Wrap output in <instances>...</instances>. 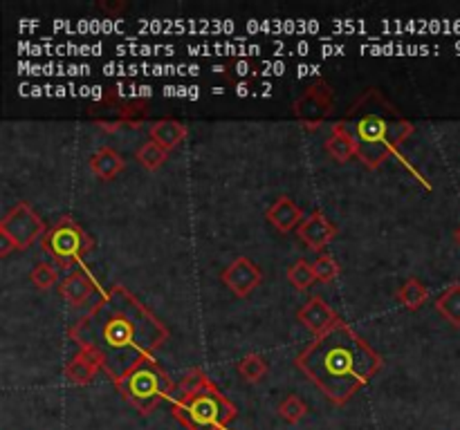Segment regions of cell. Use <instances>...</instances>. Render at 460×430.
Listing matches in <instances>:
<instances>
[{
    "label": "cell",
    "instance_id": "cell-1",
    "mask_svg": "<svg viewBox=\"0 0 460 430\" xmlns=\"http://www.w3.org/2000/svg\"><path fill=\"white\" fill-rule=\"evenodd\" d=\"M70 339L117 381L169 339L162 320L121 285H115L70 327Z\"/></svg>",
    "mask_w": 460,
    "mask_h": 430
},
{
    "label": "cell",
    "instance_id": "cell-2",
    "mask_svg": "<svg viewBox=\"0 0 460 430\" xmlns=\"http://www.w3.org/2000/svg\"><path fill=\"white\" fill-rule=\"evenodd\" d=\"M297 368L335 406H344L378 375L382 357L348 323L339 320L326 335L314 336L313 343L297 357Z\"/></svg>",
    "mask_w": 460,
    "mask_h": 430
},
{
    "label": "cell",
    "instance_id": "cell-3",
    "mask_svg": "<svg viewBox=\"0 0 460 430\" xmlns=\"http://www.w3.org/2000/svg\"><path fill=\"white\" fill-rule=\"evenodd\" d=\"M171 415L187 430H230L238 408L203 370H191L171 397Z\"/></svg>",
    "mask_w": 460,
    "mask_h": 430
},
{
    "label": "cell",
    "instance_id": "cell-4",
    "mask_svg": "<svg viewBox=\"0 0 460 430\" xmlns=\"http://www.w3.org/2000/svg\"><path fill=\"white\" fill-rule=\"evenodd\" d=\"M415 126L409 120L397 117L396 111L371 112L355 121L353 133L359 142L357 157L368 169H378L397 148L414 135Z\"/></svg>",
    "mask_w": 460,
    "mask_h": 430
},
{
    "label": "cell",
    "instance_id": "cell-5",
    "mask_svg": "<svg viewBox=\"0 0 460 430\" xmlns=\"http://www.w3.org/2000/svg\"><path fill=\"white\" fill-rule=\"evenodd\" d=\"M121 399L129 401L142 415H151L164 399L173 397V381L169 379L155 359H144L138 366L130 368L124 376L115 381Z\"/></svg>",
    "mask_w": 460,
    "mask_h": 430
},
{
    "label": "cell",
    "instance_id": "cell-6",
    "mask_svg": "<svg viewBox=\"0 0 460 430\" xmlns=\"http://www.w3.org/2000/svg\"><path fill=\"white\" fill-rule=\"evenodd\" d=\"M41 247L54 260V265H59L61 269L74 271L79 269V262L95 249V240L90 238V234L79 222H74L70 215H63L43 236Z\"/></svg>",
    "mask_w": 460,
    "mask_h": 430
},
{
    "label": "cell",
    "instance_id": "cell-7",
    "mask_svg": "<svg viewBox=\"0 0 460 430\" xmlns=\"http://www.w3.org/2000/svg\"><path fill=\"white\" fill-rule=\"evenodd\" d=\"M47 234L46 222L41 220V215L29 206V202H19L10 213L0 220V236L12 240L16 252L32 247L38 238Z\"/></svg>",
    "mask_w": 460,
    "mask_h": 430
},
{
    "label": "cell",
    "instance_id": "cell-8",
    "mask_svg": "<svg viewBox=\"0 0 460 430\" xmlns=\"http://www.w3.org/2000/svg\"><path fill=\"white\" fill-rule=\"evenodd\" d=\"M335 111V95L330 83L319 79L295 101V115L308 128H317Z\"/></svg>",
    "mask_w": 460,
    "mask_h": 430
},
{
    "label": "cell",
    "instance_id": "cell-9",
    "mask_svg": "<svg viewBox=\"0 0 460 430\" xmlns=\"http://www.w3.org/2000/svg\"><path fill=\"white\" fill-rule=\"evenodd\" d=\"M221 280H222V285H225V287L234 294V296L245 298V296H249V294H252L258 285H261L263 271L256 262L249 260V258H245V256H240V258H236V260L231 262L227 269H222Z\"/></svg>",
    "mask_w": 460,
    "mask_h": 430
},
{
    "label": "cell",
    "instance_id": "cell-10",
    "mask_svg": "<svg viewBox=\"0 0 460 430\" xmlns=\"http://www.w3.org/2000/svg\"><path fill=\"white\" fill-rule=\"evenodd\" d=\"M297 236H299L301 243H305V247H310L313 252H323L328 244L335 240L337 227L328 220L322 211H314L297 227Z\"/></svg>",
    "mask_w": 460,
    "mask_h": 430
},
{
    "label": "cell",
    "instance_id": "cell-11",
    "mask_svg": "<svg viewBox=\"0 0 460 430\" xmlns=\"http://www.w3.org/2000/svg\"><path fill=\"white\" fill-rule=\"evenodd\" d=\"M297 318H299L301 326H304L305 330L313 332L314 336L326 335L330 327H335L337 323H339V316H337V311L332 310V307L328 305L322 296L310 298V301L299 310Z\"/></svg>",
    "mask_w": 460,
    "mask_h": 430
},
{
    "label": "cell",
    "instance_id": "cell-12",
    "mask_svg": "<svg viewBox=\"0 0 460 430\" xmlns=\"http://www.w3.org/2000/svg\"><path fill=\"white\" fill-rule=\"evenodd\" d=\"M59 292L70 305L81 307L90 301L92 294L97 292V283H95V278H92L86 269H74L61 280Z\"/></svg>",
    "mask_w": 460,
    "mask_h": 430
},
{
    "label": "cell",
    "instance_id": "cell-13",
    "mask_svg": "<svg viewBox=\"0 0 460 430\" xmlns=\"http://www.w3.org/2000/svg\"><path fill=\"white\" fill-rule=\"evenodd\" d=\"M265 218H267V222H270L276 231H279V234H288V231L297 229V227L305 220L304 211H301L299 206H297L295 202L286 195L279 197V200H276L274 204L267 209Z\"/></svg>",
    "mask_w": 460,
    "mask_h": 430
},
{
    "label": "cell",
    "instance_id": "cell-14",
    "mask_svg": "<svg viewBox=\"0 0 460 430\" xmlns=\"http://www.w3.org/2000/svg\"><path fill=\"white\" fill-rule=\"evenodd\" d=\"M326 151L328 155L335 161H339V164H346L348 160L357 157L359 142L357 137H355L353 130L346 128V121H339V124L332 126L330 135H328L326 139Z\"/></svg>",
    "mask_w": 460,
    "mask_h": 430
},
{
    "label": "cell",
    "instance_id": "cell-15",
    "mask_svg": "<svg viewBox=\"0 0 460 430\" xmlns=\"http://www.w3.org/2000/svg\"><path fill=\"white\" fill-rule=\"evenodd\" d=\"M88 166H90V170L97 175L99 179H104V182H111V179H115L117 175L126 169V161H124V157L115 151V148L102 146L97 153H95V155L90 157Z\"/></svg>",
    "mask_w": 460,
    "mask_h": 430
},
{
    "label": "cell",
    "instance_id": "cell-16",
    "mask_svg": "<svg viewBox=\"0 0 460 430\" xmlns=\"http://www.w3.org/2000/svg\"><path fill=\"white\" fill-rule=\"evenodd\" d=\"M189 135V128L175 120H162L155 121L151 126V139L155 144H160L166 153H171L173 148H178L184 142V137Z\"/></svg>",
    "mask_w": 460,
    "mask_h": 430
},
{
    "label": "cell",
    "instance_id": "cell-17",
    "mask_svg": "<svg viewBox=\"0 0 460 430\" xmlns=\"http://www.w3.org/2000/svg\"><path fill=\"white\" fill-rule=\"evenodd\" d=\"M99 370H102L99 363L95 361L88 352H81V350H79V352L72 357V361L68 363V368H65V376H68L70 384L88 385L92 384V379L97 376Z\"/></svg>",
    "mask_w": 460,
    "mask_h": 430
},
{
    "label": "cell",
    "instance_id": "cell-18",
    "mask_svg": "<svg viewBox=\"0 0 460 430\" xmlns=\"http://www.w3.org/2000/svg\"><path fill=\"white\" fill-rule=\"evenodd\" d=\"M438 314L449 320L454 327H460V283L449 285L436 301Z\"/></svg>",
    "mask_w": 460,
    "mask_h": 430
},
{
    "label": "cell",
    "instance_id": "cell-19",
    "mask_svg": "<svg viewBox=\"0 0 460 430\" xmlns=\"http://www.w3.org/2000/svg\"><path fill=\"white\" fill-rule=\"evenodd\" d=\"M397 301L406 307V310H420L427 302L429 289L420 283L418 278H409L397 292Z\"/></svg>",
    "mask_w": 460,
    "mask_h": 430
},
{
    "label": "cell",
    "instance_id": "cell-20",
    "mask_svg": "<svg viewBox=\"0 0 460 430\" xmlns=\"http://www.w3.org/2000/svg\"><path fill=\"white\" fill-rule=\"evenodd\" d=\"M135 160L139 161L142 169L157 170L166 160H169V153H166L160 144H155L153 139H148V142H144L142 146L138 148V153H135Z\"/></svg>",
    "mask_w": 460,
    "mask_h": 430
},
{
    "label": "cell",
    "instance_id": "cell-21",
    "mask_svg": "<svg viewBox=\"0 0 460 430\" xmlns=\"http://www.w3.org/2000/svg\"><path fill=\"white\" fill-rule=\"evenodd\" d=\"M236 368H238V375L243 376L247 384H258V381L267 375V363L261 354H247L245 359H240Z\"/></svg>",
    "mask_w": 460,
    "mask_h": 430
},
{
    "label": "cell",
    "instance_id": "cell-22",
    "mask_svg": "<svg viewBox=\"0 0 460 430\" xmlns=\"http://www.w3.org/2000/svg\"><path fill=\"white\" fill-rule=\"evenodd\" d=\"M288 280H290L292 287H295V289H299V292H305V289H308L310 285L317 280V276H314V269H313V262L297 260L295 265L288 269Z\"/></svg>",
    "mask_w": 460,
    "mask_h": 430
},
{
    "label": "cell",
    "instance_id": "cell-23",
    "mask_svg": "<svg viewBox=\"0 0 460 430\" xmlns=\"http://www.w3.org/2000/svg\"><path fill=\"white\" fill-rule=\"evenodd\" d=\"M276 412H279V417H281L283 421H288V424H299V421L308 415V406H305V401L301 397L290 394V397H286L279 403V410Z\"/></svg>",
    "mask_w": 460,
    "mask_h": 430
},
{
    "label": "cell",
    "instance_id": "cell-24",
    "mask_svg": "<svg viewBox=\"0 0 460 430\" xmlns=\"http://www.w3.org/2000/svg\"><path fill=\"white\" fill-rule=\"evenodd\" d=\"M29 280H32L38 289L46 292V289L54 287L56 280H59V274H56L54 265H50V262H37L32 274H29Z\"/></svg>",
    "mask_w": 460,
    "mask_h": 430
},
{
    "label": "cell",
    "instance_id": "cell-25",
    "mask_svg": "<svg viewBox=\"0 0 460 430\" xmlns=\"http://www.w3.org/2000/svg\"><path fill=\"white\" fill-rule=\"evenodd\" d=\"M313 269L317 280H322V283H332V280L339 276V265H337V260L330 253H322V256L313 262Z\"/></svg>",
    "mask_w": 460,
    "mask_h": 430
},
{
    "label": "cell",
    "instance_id": "cell-26",
    "mask_svg": "<svg viewBox=\"0 0 460 430\" xmlns=\"http://www.w3.org/2000/svg\"><path fill=\"white\" fill-rule=\"evenodd\" d=\"M454 238H456V243H458V244H460V227H458V229H456V234H454Z\"/></svg>",
    "mask_w": 460,
    "mask_h": 430
}]
</instances>
